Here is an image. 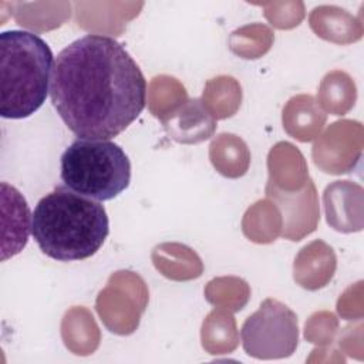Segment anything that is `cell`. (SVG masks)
Returning <instances> with one entry per match:
<instances>
[{
  "instance_id": "6",
  "label": "cell",
  "mask_w": 364,
  "mask_h": 364,
  "mask_svg": "<svg viewBox=\"0 0 364 364\" xmlns=\"http://www.w3.org/2000/svg\"><path fill=\"white\" fill-rule=\"evenodd\" d=\"M1 200H3V245L1 260L20 253L27 245L30 233V209L24 196L13 186L1 182Z\"/></svg>"
},
{
  "instance_id": "7",
  "label": "cell",
  "mask_w": 364,
  "mask_h": 364,
  "mask_svg": "<svg viewBox=\"0 0 364 364\" xmlns=\"http://www.w3.org/2000/svg\"><path fill=\"white\" fill-rule=\"evenodd\" d=\"M164 127L178 142L192 144L208 139L215 131V121L200 100H188L176 112L164 118Z\"/></svg>"
},
{
  "instance_id": "5",
  "label": "cell",
  "mask_w": 364,
  "mask_h": 364,
  "mask_svg": "<svg viewBox=\"0 0 364 364\" xmlns=\"http://www.w3.org/2000/svg\"><path fill=\"white\" fill-rule=\"evenodd\" d=\"M243 350L259 360L290 357L299 343L296 313L276 299H266L240 328Z\"/></svg>"
},
{
  "instance_id": "2",
  "label": "cell",
  "mask_w": 364,
  "mask_h": 364,
  "mask_svg": "<svg viewBox=\"0 0 364 364\" xmlns=\"http://www.w3.org/2000/svg\"><path fill=\"white\" fill-rule=\"evenodd\" d=\"M31 233L40 250L60 262L94 256L109 233L105 208L94 199L55 186L43 196L31 216Z\"/></svg>"
},
{
  "instance_id": "1",
  "label": "cell",
  "mask_w": 364,
  "mask_h": 364,
  "mask_svg": "<svg viewBox=\"0 0 364 364\" xmlns=\"http://www.w3.org/2000/svg\"><path fill=\"white\" fill-rule=\"evenodd\" d=\"M50 98L74 135L111 139L145 108L146 81L121 43L109 36L87 34L54 60Z\"/></svg>"
},
{
  "instance_id": "3",
  "label": "cell",
  "mask_w": 364,
  "mask_h": 364,
  "mask_svg": "<svg viewBox=\"0 0 364 364\" xmlns=\"http://www.w3.org/2000/svg\"><path fill=\"white\" fill-rule=\"evenodd\" d=\"M54 57L37 34L9 30L0 34V115L21 119L33 115L50 92Z\"/></svg>"
},
{
  "instance_id": "4",
  "label": "cell",
  "mask_w": 364,
  "mask_h": 364,
  "mask_svg": "<svg viewBox=\"0 0 364 364\" xmlns=\"http://www.w3.org/2000/svg\"><path fill=\"white\" fill-rule=\"evenodd\" d=\"M60 176L68 189L104 202L117 198L131 182V162L109 139L77 138L63 152Z\"/></svg>"
}]
</instances>
